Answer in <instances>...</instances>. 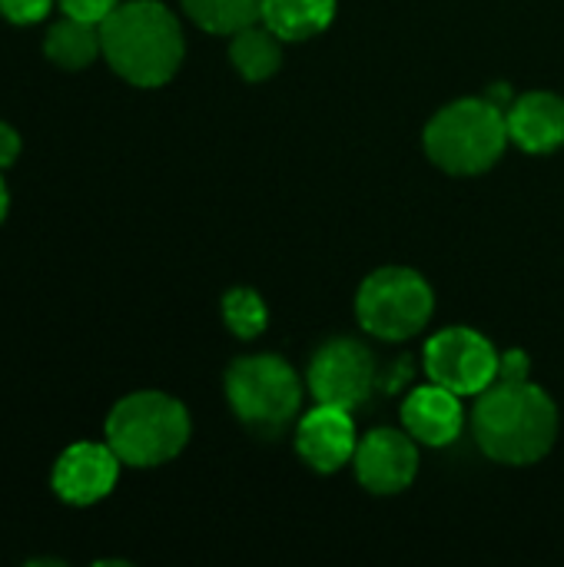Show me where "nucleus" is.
<instances>
[{
  "label": "nucleus",
  "mask_w": 564,
  "mask_h": 567,
  "mask_svg": "<svg viewBox=\"0 0 564 567\" xmlns=\"http://www.w3.org/2000/svg\"><path fill=\"white\" fill-rule=\"evenodd\" d=\"M472 429L489 458L502 465H535L555 445L558 409L535 382H495L482 392Z\"/></svg>",
  "instance_id": "obj_1"
},
{
  "label": "nucleus",
  "mask_w": 564,
  "mask_h": 567,
  "mask_svg": "<svg viewBox=\"0 0 564 567\" xmlns=\"http://www.w3.org/2000/svg\"><path fill=\"white\" fill-rule=\"evenodd\" d=\"M100 43L106 63L133 86H163L183 63L180 20L156 0L116 3L100 23Z\"/></svg>",
  "instance_id": "obj_2"
},
{
  "label": "nucleus",
  "mask_w": 564,
  "mask_h": 567,
  "mask_svg": "<svg viewBox=\"0 0 564 567\" xmlns=\"http://www.w3.org/2000/svg\"><path fill=\"white\" fill-rule=\"evenodd\" d=\"M509 146V120L489 96L455 100L425 126V153L452 176L492 169Z\"/></svg>",
  "instance_id": "obj_3"
},
{
  "label": "nucleus",
  "mask_w": 564,
  "mask_h": 567,
  "mask_svg": "<svg viewBox=\"0 0 564 567\" xmlns=\"http://www.w3.org/2000/svg\"><path fill=\"white\" fill-rule=\"evenodd\" d=\"M189 442L186 409L163 392H136L113 405L106 419V445L123 465L156 468L173 462Z\"/></svg>",
  "instance_id": "obj_4"
},
{
  "label": "nucleus",
  "mask_w": 564,
  "mask_h": 567,
  "mask_svg": "<svg viewBox=\"0 0 564 567\" xmlns=\"http://www.w3.org/2000/svg\"><path fill=\"white\" fill-rule=\"evenodd\" d=\"M226 399L233 415L259 432L279 435L296 422L302 405V385L293 365L279 355H249L229 365L226 372Z\"/></svg>",
  "instance_id": "obj_5"
},
{
  "label": "nucleus",
  "mask_w": 564,
  "mask_h": 567,
  "mask_svg": "<svg viewBox=\"0 0 564 567\" xmlns=\"http://www.w3.org/2000/svg\"><path fill=\"white\" fill-rule=\"evenodd\" d=\"M435 296L416 269H376L356 296V316L366 332L386 342L412 339L432 319Z\"/></svg>",
  "instance_id": "obj_6"
},
{
  "label": "nucleus",
  "mask_w": 564,
  "mask_h": 567,
  "mask_svg": "<svg viewBox=\"0 0 564 567\" xmlns=\"http://www.w3.org/2000/svg\"><path fill=\"white\" fill-rule=\"evenodd\" d=\"M499 355L475 329H442L425 346V372L455 395H482L499 379Z\"/></svg>",
  "instance_id": "obj_7"
},
{
  "label": "nucleus",
  "mask_w": 564,
  "mask_h": 567,
  "mask_svg": "<svg viewBox=\"0 0 564 567\" xmlns=\"http://www.w3.org/2000/svg\"><path fill=\"white\" fill-rule=\"evenodd\" d=\"M376 389V362L372 352L356 339H332L326 342L309 365V392L319 405L336 409H359L369 402Z\"/></svg>",
  "instance_id": "obj_8"
},
{
  "label": "nucleus",
  "mask_w": 564,
  "mask_h": 567,
  "mask_svg": "<svg viewBox=\"0 0 564 567\" xmlns=\"http://www.w3.org/2000/svg\"><path fill=\"white\" fill-rule=\"evenodd\" d=\"M356 475L372 495H399L416 482L419 449L409 432L376 429L356 445Z\"/></svg>",
  "instance_id": "obj_9"
},
{
  "label": "nucleus",
  "mask_w": 564,
  "mask_h": 567,
  "mask_svg": "<svg viewBox=\"0 0 564 567\" xmlns=\"http://www.w3.org/2000/svg\"><path fill=\"white\" fill-rule=\"evenodd\" d=\"M120 458L110 445H96V442H76L70 445L57 465H53V492L60 502L66 505H96L103 502L120 475Z\"/></svg>",
  "instance_id": "obj_10"
},
{
  "label": "nucleus",
  "mask_w": 564,
  "mask_h": 567,
  "mask_svg": "<svg viewBox=\"0 0 564 567\" xmlns=\"http://www.w3.org/2000/svg\"><path fill=\"white\" fill-rule=\"evenodd\" d=\"M356 425L352 412L336 409V405H319L299 419L296 429V452L299 458L322 475L339 472L346 462L356 458Z\"/></svg>",
  "instance_id": "obj_11"
},
{
  "label": "nucleus",
  "mask_w": 564,
  "mask_h": 567,
  "mask_svg": "<svg viewBox=\"0 0 564 567\" xmlns=\"http://www.w3.org/2000/svg\"><path fill=\"white\" fill-rule=\"evenodd\" d=\"M402 425L419 445L445 449L462 435V425H465L462 395H455L452 389L439 382L419 385L409 392L402 405Z\"/></svg>",
  "instance_id": "obj_12"
},
{
  "label": "nucleus",
  "mask_w": 564,
  "mask_h": 567,
  "mask_svg": "<svg viewBox=\"0 0 564 567\" xmlns=\"http://www.w3.org/2000/svg\"><path fill=\"white\" fill-rule=\"evenodd\" d=\"M509 140L535 156L555 153L564 146V100L548 90H532L512 100L509 113Z\"/></svg>",
  "instance_id": "obj_13"
},
{
  "label": "nucleus",
  "mask_w": 564,
  "mask_h": 567,
  "mask_svg": "<svg viewBox=\"0 0 564 567\" xmlns=\"http://www.w3.org/2000/svg\"><path fill=\"white\" fill-rule=\"evenodd\" d=\"M336 17V0H263V23L279 40H309Z\"/></svg>",
  "instance_id": "obj_14"
},
{
  "label": "nucleus",
  "mask_w": 564,
  "mask_h": 567,
  "mask_svg": "<svg viewBox=\"0 0 564 567\" xmlns=\"http://www.w3.org/2000/svg\"><path fill=\"white\" fill-rule=\"evenodd\" d=\"M43 53L57 66H63V70H83V66H90L96 60V53H103L100 23L76 20V17H63L60 23H53L47 30Z\"/></svg>",
  "instance_id": "obj_15"
},
{
  "label": "nucleus",
  "mask_w": 564,
  "mask_h": 567,
  "mask_svg": "<svg viewBox=\"0 0 564 567\" xmlns=\"http://www.w3.org/2000/svg\"><path fill=\"white\" fill-rule=\"evenodd\" d=\"M229 60L236 66V73L249 83H259L266 76H273L283 63V40L259 20L239 33H233L229 43Z\"/></svg>",
  "instance_id": "obj_16"
},
{
  "label": "nucleus",
  "mask_w": 564,
  "mask_h": 567,
  "mask_svg": "<svg viewBox=\"0 0 564 567\" xmlns=\"http://www.w3.org/2000/svg\"><path fill=\"white\" fill-rule=\"evenodd\" d=\"M189 20L209 33H239L263 20V0H183Z\"/></svg>",
  "instance_id": "obj_17"
},
{
  "label": "nucleus",
  "mask_w": 564,
  "mask_h": 567,
  "mask_svg": "<svg viewBox=\"0 0 564 567\" xmlns=\"http://www.w3.org/2000/svg\"><path fill=\"white\" fill-rule=\"evenodd\" d=\"M223 319H226V326H229L233 336L256 339L266 329L269 312H266V302H263L259 292H253V289H233L223 299Z\"/></svg>",
  "instance_id": "obj_18"
},
{
  "label": "nucleus",
  "mask_w": 564,
  "mask_h": 567,
  "mask_svg": "<svg viewBox=\"0 0 564 567\" xmlns=\"http://www.w3.org/2000/svg\"><path fill=\"white\" fill-rule=\"evenodd\" d=\"M50 3L53 0H0V13L10 20V23H37L50 13Z\"/></svg>",
  "instance_id": "obj_19"
},
{
  "label": "nucleus",
  "mask_w": 564,
  "mask_h": 567,
  "mask_svg": "<svg viewBox=\"0 0 564 567\" xmlns=\"http://www.w3.org/2000/svg\"><path fill=\"white\" fill-rule=\"evenodd\" d=\"M60 7H63L66 17L90 20V23H103L116 10V0H60Z\"/></svg>",
  "instance_id": "obj_20"
},
{
  "label": "nucleus",
  "mask_w": 564,
  "mask_h": 567,
  "mask_svg": "<svg viewBox=\"0 0 564 567\" xmlns=\"http://www.w3.org/2000/svg\"><path fill=\"white\" fill-rule=\"evenodd\" d=\"M529 355L522 349H512V352H502L499 355V379L495 382H529Z\"/></svg>",
  "instance_id": "obj_21"
},
{
  "label": "nucleus",
  "mask_w": 564,
  "mask_h": 567,
  "mask_svg": "<svg viewBox=\"0 0 564 567\" xmlns=\"http://www.w3.org/2000/svg\"><path fill=\"white\" fill-rule=\"evenodd\" d=\"M20 153V133L7 123H0V169H7Z\"/></svg>",
  "instance_id": "obj_22"
},
{
  "label": "nucleus",
  "mask_w": 564,
  "mask_h": 567,
  "mask_svg": "<svg viewBox=\"0 0 564 567\" xmlns=\"http://www.w3.org/2000/svg\"><path fill=\"white\" fill-rule=\"evenodd\" d=\"M7 206H10V196H7V186H3V176H0V223L7 216Z\"/></svg>",
  "instance_id": "obj_23"
}]
</instances>
